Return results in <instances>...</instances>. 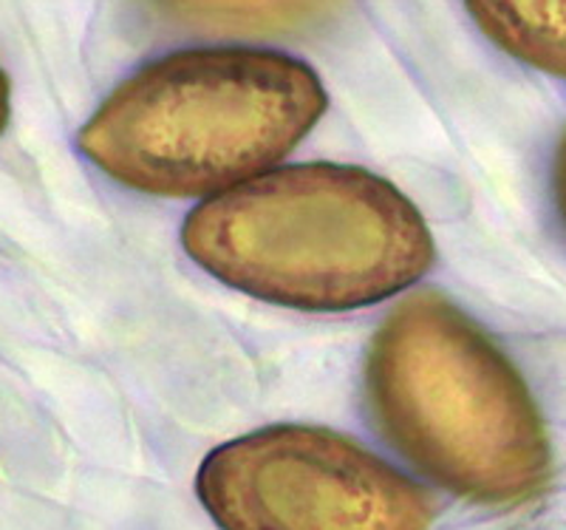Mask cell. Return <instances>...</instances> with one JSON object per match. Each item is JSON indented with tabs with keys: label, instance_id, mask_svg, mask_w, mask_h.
I'll use <instances>...</instances> for the list:
<instances>
[{
	"label": "cell",
	"instance_id": "1",
	"mask_svg": "<svg viewBox=\"0 0 566 530\" xmlns=\"http://www.w3.org/2000/svg\"><path fill=\"white\" fill-rule=\"evenodd\" d=\"M187 256L232 290L303 312H346L417 284L437 259L419 207L366 168L290 165L201 201Z\"/></svg>",
	"mask_w": 566,
	"mask_h": 530
},
{
	"label": "cell",
	"instance_id": "2",
	"mask_svg": "<svg viewBox=\"0 0 566 530\" xmlns=\"http://www.w3.org/2000/svg\"><path fill=\"white\" fill-rule=\"evenodd\" d=\"M328 108L310 65L266 49H187L116 85L80 131L91 165L130 190L219 196L261 176Z\"/></svg>",
	"mask_w": 566,
	"mask_h": 530
},
{
	"label": "cell",
	"instance_id": "3",
	"mask_svg": "<svg viewBox=\"0 0 566 530\" xmlns=\"http://www.w3.org/2000/svg\"><path fill=\"white\" fill-rule=\"evenodd\" d=\"M374 426L444 491L522 505L553 474V446L518 368L439 292H413L377 330L366 361Z\"/></svg>",
	"mask_w": 566,
	"mask_h": 530
},
{
	"label": "cell",
	"instance_id": "4",
	"mask_svg": "<svg viewBox=\"0 0 566 530\" xmlns=\"http://www.w3.org/2000/svg\"><path fill=\"white\" fill-rule=\"evenodd\" d=\"M196 493L221 530H428L433 502L352 437L270 426L212 448Z\"/></svg>",
	"mask_w": 566,
	"mask_h": 530
},
{
	"label": "cell",
	"instance_id": "5",
	"mask_svg": "<svg viewBox=\"0 0 566 530\" xmlns=\"http://www.w3.org/2000/svg\"><path fill=\"white\" fill-rule=\"evenodd\" d=\"M154 18L205 38H275L315 27L340 0H145Z\"/></svg>",
	"mask_w": 566,
	"mask_h": 530
},
{
	"label": "cell",
	"instance_id": "6",
	"mask_svg": "<svg viewBox=\"0 0 566 530\" xmlns=\"http://www.w3.org/2000/svg\"><path fill=\"white\" fill-rule=\"evenodd\" d=\"M484 34L515 60L566 80V0H464Z\"/></svg>",
	"mask_w": 566,
	"mask_h": 530
},
{
	"label": "cell",
	"instance_id": "7",
	"mask_svg": "<svg viewBox=\"0 0 566 530\" xmlns=\"http://www.w3.org/2000/svg\"><path fill=\"white\" fill-rule=\"evenodd\" d=\"M555 201L566 225V134L558 145V159H555Z\"/></svg>",
	"mask_w": 566,
	"mask_h": 530
},
{
	"label": "cell",
	"instance_id": "8",
	"mask_svg": "<svg viewBox=\"0 0 566 530\" xmlns=\"http://www.w3.org/2000/svg\"><path fill=\"white\" fill-rule=\"evenodd\" d=\"M9 117H12V89H9L7 72L0 69V134L7 131Z\"/></svg>",
	"mask_w": 566,
	"mask_h": 530
}]
</instances>
